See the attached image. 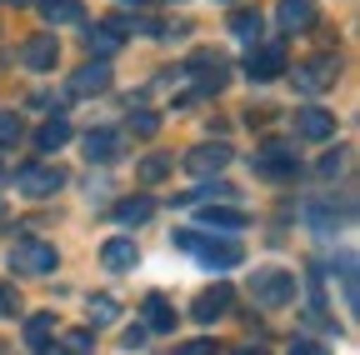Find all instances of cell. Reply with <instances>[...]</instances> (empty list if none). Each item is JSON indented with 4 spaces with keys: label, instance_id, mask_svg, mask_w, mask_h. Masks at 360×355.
<instances>
[{
    "label": "cell",
    "instance_id": "1",
    "mask_svg": "<svg viewBox=\"0 0 360 355\" xmlns=\"http://www.w3.org/2000/svg\"><path fill=\"white\" fill-rule=\"evenodd\" d=\"M170 245L175 250H191L200 265H215V271H231V265H240V245H231V240H200L195 231H175L170 235Z\"/></svg>",
    "mask_w": 360,
    "mask_h": 355
},
{
    "label": "cell",
    "instance_id": "2",
    "mask_svg": "<svg viewBox=\"0 0 360 355\" xmlns=\"http://www.w3.org/2000/svg\"><path fill=\"white\" fill-rule=\"evenodd\" d=\"M255 175H265V181H295L300 175V155L290 141H265L255 150Z\"/></svg>",
    "mask_w": 360,
    "mask_h": 355
},
{
    "label": "cell",
    "instance_id": "3",
    "mask_svg": "<svg viewBox=\"0 0 360 355\" xmlns=\"http://www.w3.org/2000/svg\"><path fill=\"white\" fill-rule=\"evenodd\" d=\"M11 271L15 276H51L56 271V245H45V240H15L11 245Z\"/></svg>",
    "mask_w": 360,
    "mask_h": 355
},
{
    "label": "cell",
    "instance_id": "4",
    "mask_svg": "<svg viewBox=\"0 0 360 355\" xmlns=\"http://www.w3.org/2000/svg\"><path fill=\"white\" fill-rule=\"evenodd\" d=\"M60 186H65V170H60V165H45V160H35V165H25V170L15 175V191H20V195H30V200L56 195Z\"/></svg>",
    "mask_w": 360,
    "mask_h": 355
},
{
    "label": "cell",
    "instance_id": "5",
    "mask_svg": "<svg viewBox=\"0 0 360 355\" xmlns=\"http://www.w3.org/2000/svg\"><path fill=\"white\" fill-rule=\"evenodd\" d=\"M255 305H265V310H281V305H290L295 300V276L290 271H255Z\"/></svg>",
    "mask_w": 360,
    "mask_h": 355
},
{
    "label": "cell",
    "instance_id": "6",
    "mask_svg": "<svg viewBox=\"0 0 360 355\" xmlns=\"http://www.w3.org/2000/svg\"><path fill=\"white\" fill-rule=\"evenodd\" d=\"M231 160H236V150L225 146V141H200V146L186 150V170L191 175H220Z\"/></svg>",
    "mask_w": 360,
    "mask_h": 355
},
{
    "label": "cell",
    "instance_id": "7",
    "mask_svg": "<svg viewBox=\"0 0 360 355\" xmlns=\"http://www.w3.org/2000/svg\"><path fill=\"white\" fill-rule=\"evenodd\" d=\"M335 75H340V60H335V56L305 60V65H295V91L321 96V91H330V85H335Z\"/></svg>",
    "mask_w": 360,
    "mask_h": 355
},
{
    "label": "cell",
    "instance_id": "8",
    "mask_svg": "<svg viewBox=\"0 0 360 355\" xmlns=\"http://www.w3.org/2000/svg\"><path fill=\"white\" fill-rule=\"evenodd\" d=\"M56 60H60V40L56 35H30L20 46V65L25 70H56Z\"/></svg>",
    "mask_w": 360,
    "mask_h": 355
},
{
    "label": "cell",
    "instance_id": "9",
    "mask_svg": "<svg viewBox=\"0 0 360 355\" xmlns=\"http://www.w3.org/2000/svg\"><path fill=\"white\" fill-rule=\"evenodd\" d=\"M285 70V46H255L245 56V75L250 80H276Z\"/></svg>",
    "mask_w": 360,
    "mask_h": 355
},
{
    "label": "cell",
    "instance_id": "10",
    "mask_svg": "<svg viewBox=\"0 0 360 355\" xmlns=\"http://www.w3.org/2000/svg\"><path fill=\"white\" fill-rule=\"evenodd\" d=\"M295 136H300V141H330V136H335V115L321 110V105H305V110L295 115Z\"/></svg>",
    "mask_w": 360,
    "mask_h": 355
},
{
    "label": "cell",
    "instance_id": "11",
    "mask_svg": "<svg viewBox=\"0 0 360 355\" xmlns=\"http://www.w3.org/2000/svg\"><path fill=\"white\" fill-rule=\"evenodd\" d=\"M110 85V65L105 60H85L75 75H70V96H101Z\"/></svg>",
    "mask_w": 360,
    "mask_h": 355
},
{
    "label": "cell",
    "instance_id": "12",
    "mask_svg": "<svg viewBox=\"0 0 360 355\" xmlns=\"http://www.w3.org/2000/svg\"><path fill=\"white\" fill-rule=\"evenodd\" d=\"M125 20H105V25H96V30H90L85 35V46H90V56H101V60H110L115 51H120V40H125Z\"/></svg>",
    "mask_w": 360,
    "mask_h": 355
},
{
    "label": "cell",
    "instance_id": "13",
    "mask_svg": "<svg viewBox=\"0 0 360 355\" xmlns=\"http://www.w3.org/2000/svg\"><path fill=\"white\" fill-rule=\"evenodd\" d=\"M75 141V130H70V120L65 115H51L40 130H35V146H40V155H56V150H65Z\"/></svg>",
    "mask_w": 360,
    "mask_h": 355
},
{
    "label": "cell",
    "instance_id": "14",
    "mask_svg": "<svg viewBox=\"0 0 360 355\" xmlns=\"http://www.w3.org/2000/svg\"><path fill=\"white\" fill-rule=\"evenodd\" d=\"M191 75H195V91H225V75H231V70H225V60L220 56H195L191 60Z\"/></svg>",
    "mask_w": 360,
    "mask_h": 355
},
{
    "label": "cell",
    "instance_id": "15",
    "mask_svg": "<svg viewBox=\"0 0 360 355\" xmlns=\"http://www.w3.org/2000/svg\"><path fill=\"white\" fill-rule=\"evenodd\" d=\"M315 0H281L276 6V20H281V30H310L315 25Z\"/></svg>",
    "mask_w": 360,
    "mask_h": 355
},
{
    "label": "cell",
    "instance_id": "16",
    "mask_svg": "<svg viewBox=\"0 0 360 355\" xmlns=\"http://www.w3.org/2000/svg\"><path fill=\"white\" fill-rule=\"evenodd\" d=\"M225 310H231V285H210L195 305H191V316L200 321V325H210V321H220Z\"/></svg>",
    "mask_w": 360,
    "mask_h": 355
},
{
    "label": "cell",
    "instance_id": "17",
    "mask_svg": "<svg viewBox=\"0 0 360 355\" xmlns=\"http://www.w3.org/2000/svg\"><path fill=\"white\" fill-rule=\"evenodd\" d=\"M40 20L45 25H80L85 20V11H80V0H40Z\"/></svg>",
    "mask_w": 360,
    "mask_h": 355
},
{
    "label": "cell",
    "instance_id": "18",
    "mask_svg": "<svg viewBox=\"0 0 360 355\" xmlns=\"http://www.w3.org/2000/svg\"><path fill=\"white\" fill-rule=\"evenodd\" d=\"M101 265H105V271H130V265H135V240L130 235H110L101 245Z\"/></svg>",
    "mask_w": 360,
    "mask_h": 355
},
{
    "label": "cell",
    "instance_id": "19",
    "mask_svg": "<svg viewBox=\"0 0 360 355\" xmlns=\"http://www.w3.org/2000/svg\"><path fill=\"white\" fill-rule=\"evenodd\" d=\"M80 146H85V155L96 160V165H105V160H115V155H120V136H115V130H90Z\"/></svg>",
    "mask_w": 360,
    "mask_h": 355
},
{
    "label": "cell",
    "instance_id": "20",
    "mask_svg": "<svg viewBox=\"0 0 360 355\" xmlns=\"http://www.w3.org/2000/svg\"><path fill=\"white\" fill-rule=\"evenodd\" d=\"M110 215L120 220V226H146V220L155 215V200H150V195H125Z\"/></svg>",
    "mask_w": 360,
    "mask_h": 355
},
{
    "label": "cell",
    "instance_id": "21",
    "mask_svg": "<svg viewBox=\"0 0 360 355\" xmlns=\"http://www.w3.org/2000/svg\"><path fill=\"white\" fill-rule=\"evenodd\" d=\"M51 340H56V316H51V310H35V316L25 321V345L40 355V350L51 345Z\"/></svg>",
    "mask_w": 360,
    "mask_h": 355
},
{
    "label": "cell",
    "instance_id": "22",
    "mask_svg": "<svg viewBox=\"0 0 360 355\" xmlns=\"http://www.w3.org/2000/svg\"><path fill=\"white\" fill-rule=\"evenodd\" d=\"M200 226L205 231H245V215L240 210H225V205H210V210H200Z\"/></svg>",
    "mask_w": 360,
    "mask_h": 355
},
{
    "label": "cell",
    "instance_id": "23",
    "mask_svg": "<svg viewBox=\"0 0 360 355\" xmlns=\"http://www.w3.org/2000/svg\"><path fill=\"white\" fill-rule=\"evenodd\" d=\"M146 330H160V335L175 330V310H170L165 295H150V300H146Z\"/></svg>",
    "mask_w": 360,
    "mask_h": 355
},
{
    "label": "cell",
    "instance_id": "24",
    "mask_svg": "<svg viewBox=\"0 0 360 355\" xmlns=\"http://www.w3.org/2000/svg\"><path fill=\"white\" fill-rule=\"evenodd\" d=\"M231 30H236L240 40H250V46H260V15H255V11H236V15H231Z\"/></svg>",
    "mask_w": 360,
    "mask_h": 355
},
{
    "label": "cell",
    "instance_id": "25",
    "mask_svg": "<svg viewBox=\"0 0 360 355\" xmlns=\"http://www.w3.org/2000/svg\"><path fill=\"white\" fill-rule=\"evenodd\" d=\"M20 136H25V120L15 110H0V146H20Z\"/></svg>",
    "mask_w": 360,
    "mask_h": 355
},
{
    "label": "cell",
    "instance_id": "26",
    "mask_svg": "<svg viewBox=\"0 0 360 355\" xmlns=\"http://www.w3.org/2000/svg\"><path fill=\"white\" fill-rule=\"evenodd\" d=\"M90 321H101V325H115L120 321V305L110 295H90Z\"/></svg>",
    "mask_w": 360,
    "mask_h": 355
},
{
    "label": "cell",
    "instance_id": "27",
    "mask_svg": "<svg viewBox=\"0 0 360 355\" xmlns=\"http://www.w3.org/2000/svg\"><path fill=\"white\" fill-rule=\"evenodd\" d=\"M170 165H175L170 155H146V160H141V181H150V186H155V181H165Z\"/></svg>",
    "mask_w": 360,
    "mask_h": 355
},
{
    "label": "cell",
    "instance_id": "28",
    "mask_svg": "<svg viewBox=\"0 0 360 355\" xmlns=\"http://www.w3.org/2000/svg\"><path fill=\"white\" fill-rule=\"evenodd\" d=\"M345 160H350V150L340 146V150H330V155H321V165H315V170H321V181H335V175L345 170Z\"/></svg>",
    "mask_w": 360,
    "mask_h": 355
},
{
    "label": "cell",
    "instance_id": "29",
    "mask_svg": "<svg viewBox=\"0 0 360 355\" xmlns=\"http://www.w3.org/2000/svg\"><path fill=\"white\" fill-rule=\"evenodd\" d=\"M130 130H135V136H155L160 120H155L150 110H135V115H130Z\"/></svg>",
    "mask_w": 360,
    "mask_h": 355
},
{
    "label": "cell",
    "instance_id": "30",
    "mask_svg": "<svg viewBox=\"0 0 360 355\" xmlns=\"http://www.w3.org/2000/svg\"><path fill=\"white\" fill-rule=\"evenodd\" d=\"M175 355H220V345H215V340H186Z\"/></svg>",
    "mask_w": 360,
    "mask_h": 355
},
{
    "label": "cell",
    "instance_id": "31",
    "mask_svg": "<svg viewBox=\"0 0 360 355\" xmlns=\"http://www.w3.org/2000/svg\"><path fill=\"white\" fill-rule=\"evenodd\" d=\"M90 345H96V335H90V330H75V335H65V350H70V355H80V350H90Z\"/></svg>",
    "mask_w": 360,
    "mask_h": 355
},
{
    "label": "cell",
    "instance_id": "32",
    "mask_svg": "<svg viewBox=\"0 0 360 355\" xmlns=\"http://www.w3.org/2000/svg\"><path fill=\"white\" fill-rule=\"evenodd\" d=\"M15 305H20L15 285H0V316H15Z\"/></svg>",
    "mask_w": 360,
    "mask_h": 355
},
{
    "label": "cell",
    "instance_id": "33",
    "mask_svg": "<svg viewBox=\"0 0 360 355\" xmlns=\"http://www.w3.org/2000/svg\"><path fill=\"white\" fill-rule=\"evenodd\" d=\"M285 355H326V345H315V340H290Z\"/></svg>",
    "mask_w": 360,
    "mask_h": 355
},
{
    "label": "cell",
    "instance_id": "34",
    "mask_svg": "<svg viewBox=\"0 0 360 355\" xmlns=\"http://www.w3.org/2000/svg\"><path fill=\"white\" fill-rule=\"evenodd\" d=\"M236 355H265V350H260V345H245V350H236Z\"/></svg>",
    "mask_w": 360,
    "mask_h": 355
},
{
    "label": "cell",
    "instance_id": "35",
    "mask_svg": "<svg viewBox=\"0 0 360 355\" xmlns=\"http://www.w3.org/2000/svg\"><path fill=\"white\" fill-rule=\"evenodd\" d=\"M40 355H70V350H40Z\"/></svg>",
    "mask_w": 360,
    "mask_h": 355
},
{
    "label": "cell",
    "instance_id": "36",
    "mask_svg": "<svg viewBox=\"0 0 360 355\" xmlns=\"http://www.w3.org/2000/svg\"><path fill=\"white\" fill-rule=\"evenodd\" d=\"M0 6H11V0H0ZM15 6H20V0H15Z\"/></svg>",
    "mask_w": 360,
    "mask_h": 355
},
{
    "label": "cell",
    "instance_id": "37",
    "mask_svg": "<svg viewBox=\"0 0 360 355\" xmlns=\"http://www.w3.org/2000/svg\"><path fill=\"white\" fill-rule=\"evenodd\" d=\"M0 181H6V165H0Z\"/></svg>",
    "mask_w": 360,
    "mask_h": 355
},
{
    "label": "cell",
    "instance_id": "38",
    "mask_svg": "<svg viewBox=\"0 0 360 355\" xmlns=\"http://www.w3.org/2000/svg\"><path fill=\"white\" fill-rule=\"evenodd\" d=\"M135 6H141V0H135Z\"/></svg>",
    "mask_w": 360,
    "mask_h": 355
}]
</instances>
